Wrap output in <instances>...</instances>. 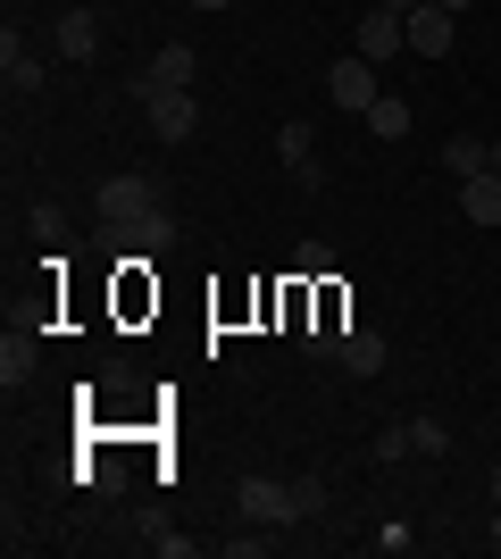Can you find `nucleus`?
<instances>
[{
  "instance_id": "obj_1",
  "label": "nucleus",
  "mask_w": 501,
  "mask_h": 559,
  "mask_svg": "<svg viewBox=\"0 0 501 559\" xmlns=\"http://www.w3.org/2000/svg\"><path fill=\"white\" fill-rule=\"evenodd\" d=\"M235 510L251 518V526H293V485H276V476H242V492H235Z\"/></svg>"
},
{
  "instance_id": "obj_2",
  "label": "nucleus",
  "mask_w": 501,
  "mask_h": 559,
  "mask_svg": "<svg viewBox=\"0 0 501 559\" xmlns=\"http://www.w3.org/2000/svg\"><path fill=\"white\" fill-rule=\"evenodd\" d=\"M326 100L368 117V109H377V59H334V68H326Z\"/></svg>"
},
{
  "instance_id": "obj_3",
  "label": "nucleus",
  "mask_w": 501,
  "mask_h": 559,
  "mask_svg": "<svg viewBox=\"0 0 501 559\" xmlns=\"http://www.w3.org/2000/svg\"><path fill=\"white\" fill-rule=\"evenodd\" d=\"M402 50H409V17L377 0V9L359 17V59H402Z\"/></svg>"
},
{
  "instance_id": "obj_4",
  "label": "nucleus",
  "mask_w": 501,
  "mask_h": 559,
  "mask_svg": "<svg viewBox=\"0 0 501 559\" xmlns=\"http://www.w3.org/2000/svg\"><path fill=\"white\" fill-rule=\"evenodd\" d=\"M192 75H201V59H192L184 43H167L159 59H151V68L134 75V93H143V100H151V93H192Z\"/></svg>"
},
{
  "instance_id": "obj_5",
  "label": "nucleus",
  "mask_w": 501,
  "mask_h": 559,
  "mask_svg": "<svg viewBox=\"0 0 501 559\" xmlns=\"http://www.w3.org/2000/svg\"><path fill=\"white\" fill-rule=\"evenodd\" d=\"M452 34H460L452 9H434V0H418V9H409V59H443V50H452Z\"/></svg>"
},
{
  "instance_id": "obj_6",
  "label": "nucleus",
  "mask_w": 501,
  "mask_h": 559,
  "mask_svg": "<svg viewBox=\"0 0 501 559\" xmlns=\"http://www.w3.org/2000/svg\"><path fill=\"white\" fill-rule=\"evenodd\" d=\"M93 201H100V217H109V226H126V217L159 210V185H143V176H109V185H100Z\"/></svg>"
},
{
  "instance_id": "obj_7",
  "label": "nucleus",
  "mask_w": 501,
  "mask_h": 559,
  "mask_svg": "<svg viewBox=\"0 0 501 559\" xmlns=\"http://www.w3.org/2000/svg\"><path fill=\"white\" fill-rule=\"evenodd\" d=\"M334 359H343L351 376H384V359H393V350H384V334H368V326H343V350H334Z\"/></svg>"
},
{
  "instance_id": "obj_8",
  "label": "nucleus",
  "mask_w": 501,
  "mask_h": 559,
  "mask_svg": "<svg viewBox=\"0 0 501 559\" xmlns=\"http://www.w3.org/2000/svg\"><path fill=\"white\" fill-rule=\"evenodd\" d=\"M460 217L468 226H501V176H468L460 185Z\"/></svg>"
},
{
  "instance_id": "obj_9",
  "label": "nucleus",
  "mask_w": 501,
  "mask_h": 559,
  "mask_svg": "<svg viewBox=\"0 0 501 559\" xmlns=\"http://www.w3.org/2000/svg\"><path fill=\"white\" fill-rule=\"evenodd\" d=\"M0 84H9V93H34V84H43V59H34L17 34H0Z\"/></svg>"
},
{
  "instance_id": "obj_10",
  "label": "nucleus",
  "mask_w": 501,
  "mask_h": 559,
  "mask_svg": "<svg viewBox=\"0 0 501 559\" xmlns=\"http://www.w3.org/2000/svg\"><path fill=\"white\" fill-rule=\"evenodd\" d=\"M192 93H151V134H167V142H184L192 134Z\"/></svg>"
},
{
  "instance_id": "obj_11",
  "label": "nucleus",
  "mask_w": 501,
  "mask_h": 559,
  "mask_svg": "<svg viewBox=\"0 0 501 559\" xmlns=\"http://www.w3.org/2000/svg\"><path fill=\"white\" fill-rule=\"evenodd\" d=\"M126 251H167V242H176V217L167 210H143V217H126Z\"/></svg>"
},
{
  "instance_id": "obj_12",
  "label": "nucleus",
  "mask_w": 501,
  "mask_h": 559,
  "mask_svg": "<svg viewBox=\"0 0 501 559\" xmlns=\"http://www.w3.org/2000/svg\"><path fill=\"white\" fill-rule=\"evenodd\" d=\"M59 50H68V59H93V50H100L93 9H68V17H59Z\"/></svg>"
},
{
  "instance_id": "obj_13",
  "label": "nucleus",
  "mask_w": 501,
  "mask_h": 559,
  "mask_svg": "<svg viewBox=\"0 0 501 559\" xmlns=\"http://www.w3.org/2000/svg\"><path fill=\"white\" fill-rule=\"evenodd\" d=\"M276 151H285V167L301 176V185H318V151H310V126H285V134H276Z\"/></svg>"
},
{
  "instance_id": "obj_14",
  "label": "nucleus",
  "mask_w": 501,
  "mask_h": 559,
  "mask_svg": "<svg viewBox=\"0 0 501 559\" xmlns=\"http://www.w3.org/2000/svg\"><path fill=\"white\" fill-rule=\"evenodd\" d=\"M368 134H377V142H402V134H409V100L377 93V109H368Z\"/></svg>"
},
{
  "instance_id": "obj_15",
  "label": "nucleus",
  "mask_w": 501,
  "mask_h": 559,
  "mask_svg": "<svg viewBox=\"0 0 501 559\" xmlns=\"http://www.w3.org/2000/svg\"><path fill=\"white\" fill-rule=\"evenodd\" d=\"M443 167H452L460 185H468V176H485V134H460V142H443Z\"/></svg>"
},
{
  "instance_id": "obj_16",
  "label": "nucleus",
  "mask_w": 501,
  "mask_h": 559,
  "mask_svg": "<svg viewBox=\"0 0 501 559\" xmlns=\"http://www.w3.org/2000/svg\"><path fill=\"white\" fill-rule=\"evenodd\" d=\"M285 276H293V284H326V276H334V251H326V242H301Z\"/></svg>"
},
{
  "instance_id": "obj_17",
  "label": "nucleus",
  "mask_w": 501,
  "mask_h": 559,
  "mask_svg": "<svg viewBox=\"0 0 501 559\" xmlns=\"http://www.w3.org/2000/svg\"><path fill=\"white\" fill-rule=\"evenodd\" d=\"M34 376V334H0V384Z\"/></svg>"
},
{
  "instance_id": "obj_18",
  "label": "nucleus",
  "mask_w": 501,
  "mask_h": 559,
  "mask_svg": "<svg viewBox=\"0 0 501 559\" xmlns=\"http://www.w3.org/2000/svg\"><path fill=\"white\" fill-rule=\"evenodd\" d=\"M409 451H418V460L452 451V426H443V418H409Z\"/></svg>"
},
{
  "instance_id": "obj_19",
  "label": "nucleus",
  "mask_w": 501,
  "mask_h": 559,
  "mask_svg": "<svg viewBox=\"0 0 501 559\" xmlns=\"http://www.w3.org/2000/svg\"><path fill=\"white\" fill-rule=\"evenodd\" d=\"M293 510L318 518V510H326V485H318V476H293Z\"/></svg>"
},
{
  "instance_id": "obj_20",
  "label": "nucleus",
  "mask_w": 501,
  "mask_h": 559,
  "mask_svg": "<svg viewBox=\"0 0 501 559\" xmlns=\"http://www.w3.org/2000/svg\"><path fill=\"white\" fill-rule=\"evenodd\" d=\"M485 176H501V134H493V142H485Z\"/></svg>"
},
{
  "instance_id": "obj_21",
  "label": "nucleus",
  "mask_w": 501,
  "mask_h": 559,
  "mask_svg": "<svg viewBox=\"0 0 501 559\" xmlns=\"http://www.w3.org/2000/svg\"><path fill=\"white\" fill-rule=\"evenodd\" d=\"M485 543H493V551H501V510H493V518H485Z\"/></svg>"
},
{
  "instance_id": "obj_22",
  "label": "nucleus",
  "mask_w": 501,
  "mask_h": 559,
  "mask_svg": "<svg viewBox=\"0 0 501 559\" xmlns=\"http://www.w3.org/2000/svg\"><path fill=\"white\" fill-rule=\"evenodd\" d=\"M434 9H452V17H460V9H468V0H434Z\"/></svg>"
},
{
  "instance_id": "obj_23",
  "label": "nucleus",
  "mask_w": 501,
  "mask_h": 559,
  "mask_svg": "<svg viewBox=\"0 0 501 559\" xmlns=\"http://www.w3.org/2000/svg\"><path fill=\"white\" fill-rule=\"evenodd\" d=\"M192 9H226V0H192Z\"/></svg>"
},
{
  "instance_id": "obj_24",
  "label": "nucleus",
  "mask_w": 501,
  "mask_h": 559,
  "mask_svg": "<svg viewBox=\"0 0 501 559\" xmlns=\"http://www.w3.org/2000/svg\"><path fill=\"white\" fill-rule=\"evenodd\" d=\"M493 501H501V467H493Z\"/></svg>"
}]
</instances>
